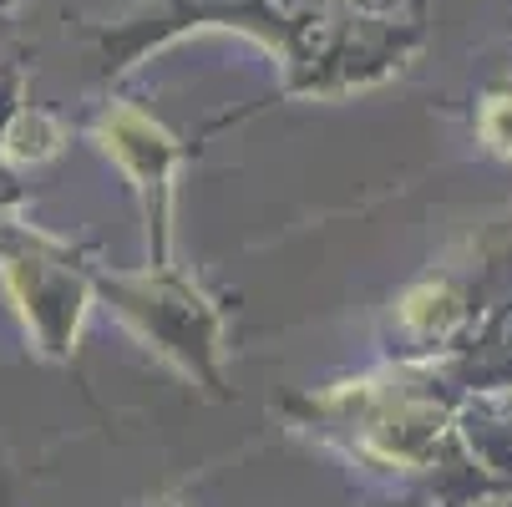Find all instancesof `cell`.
<instances>
[{
	"mask_svg": "<svg viewBox=\"0 0 512 507\" xmlns=\"http://www.w3.org/2000/svg\"><path fill=\"white\" fill-rule=\"evenodd\" d=\"M61 148V132L46 112H16V122L6 127V158L11 163H46Z\"/></svg>",
	"mask_w": 512,
	"mask_h": 507,
	"instance_id": "cell-3",
	"label": "cell"
},
{
	"mask_svg": "<svg viewBox=\"0 0 512 507\" xmlns=\"http://www.w3.org/2000/svg\"><path fill=\"white\" fill-rule=\"evenodd\" d=\"M482 137L492 142V153L512 158V97H492L482 112Z\"/></svg>",
	"mask_w": 512,
	"mask_h": 507,
	"instance_id": "cell-4",
	"label": "cell"
},
{
	"mask_svg": "<svg viewBox=\"0 0 512 507\" xmlns=\"http://www.w3.org/2000/svg\"><path fill=\"white\" fill-rule=\"evenodd\" d=\"M457 315H462V300H457V289H447V284H421V289H411V295L401 300V320L416 335H442V330L457 325Z\"/></svg>",
	"mask_w": 512,
	"mask_h": 507,
	"instance_id": "cell-2",
	"label": "cell"
},
{
	"mask_svg": "<svg viewBox=\"0 0 512 507\" xmlns=\"http://www.w3.org/2000/svg\"><path fill=\"white\" fill-rule=\"evenodd\" d=\"M158 507H178V502H158Z\"/></svg>",
	"mask_w": 512,
	"mask_h": 507,
	"instance_id": "cell-5",
	"label": "cell"
},
{
	"mask_svg": "<svg viewBox=\"0 0 512 507\" xmlns=\"http://www.w3.org/2000/svg\"><path fill=\"white\" fill-rule=\"evenodd\" d=\"M102 142H107V153L137 178V183H153L168 173L173 163V142L163 127H153L148 117H137V112H117L107 127H102Z\"/></svg>",
	"mask_w": 512,
	"mask_h": 507,
	"instance_id": "cell-1",
	"label": "cell"
}]
</instances>
